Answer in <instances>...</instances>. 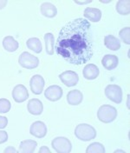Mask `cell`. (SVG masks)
I'll use <instances>...</instances> for the list:
<instances>
[{
  "label": "cell",
  "instance_id": "1",
  "mask_svg": "<svg viewBox=\"0 0 130 153\" xmlns=\"http://www.w3.org/2000/svg\"><path fill=\"white\" fill-rule=\"evenodd\" d=\"M90 28L89 21L82 18L68 22L56 39V53L71 65L88 63L94 53Z\"/></svg>",
  "mask_w": 130,
  "mask_h": 153
},
{
  "label": "cell",
  "instance_id": "2",
  "mask_svg": "<svg viewBox=\"0 0 130 153\" xmlns=\"http://www.w3.org/2000/svg\"><path fill=\"white\" fill-rule=\"evenodd\" d=\"M75 135L82 141H89L96 137V131L93 126L87 124H81L76 126Z\"/></svg>",
  "mask_w": 130,
  "mask_h": 153
},
{
  "label": "cell",
  "instance_id": "3",
  "mask_svg": "<svg viewBox=\"0 0 130 153\" xmlns=\"http://www.w3.org/2000/svg\"><path fill=\"white\" fill-rule=\"evenodd\" d=\"M97 117L101 122L109 124V123L113 122L116 118L117 111L114 107H113L111 105H104L99 108L98 112H97Z\"/></svg>",
  "mask_w": 130,
  "mask_h": 153
},
{
  "label": "cell",
  "instance_id": "4",
  "mask_svg": "<svg viewBox=\"0 0 130 153\" xmlns=\"http://www.w3.org/2000/svg\"><path fill=\"white\" fill-rule=\"evenodd\" d=\"M52 147L53 149L58 153H69L71 152L72 145L70 141L63 137H56L52 141Z\"/></svg>",
  "mask_w": 130,
  "mask_h": 153
},
{
  "label": "cell",
  "instance_id": "5",
  "mask_svg": "<svg viewBox=\"0 0 130 153\" xmlns=\"http://www.w3.org/2000/svg\"><path fill=\"white\" fill-rule=\"evenodd\" d=\"M19 65L26 69H35L39 64V60L37 57L33 56L29 52H23L18 58Z\"/></svg>",
  "mask_w": 130,
  "mask_h": 153
},
{
  "label": "cell",
  "instance_id": "6",
  "mask_svg": "<svg viewBox=\"0 0 130 153\" xmlns=\"http://www.w3.org/2000/svg\"><path fill=\"white\" fill-rule=\"evenodd\" d=\"M106 97L116 104H120L122 101V91L120 86L116 85H109L105 89Z\"/></svg>",
  "mask_w": 130,
  "mask_h": 153
},
{
  "label": "cell",
  "instance_id": "7",
  "mask_svg": "<svg viewBox=\"0 0 130 153\" xmlns=\"http://www.w3.org/2000/svg\"><path fill=\"white\" fill-rule=\"evenodd\" d=\"M59 78L65 85L68 87L75 86L78 83V80H79L78 75L72 71H67L63 72L62 74L59 75Z\"/></svg>",
  "mask_w": 130,
  "mask_h": 153
},
{
  "label": "cell",
  "instance_id": "8",
  "mask_svg": "<svg viewBox=\"0 0 130 153\" xmlns=\"http://www.w3.org/2000/svg\"><path fill=\"white\" fill-rule=\"evenodd\" d=\"M44 77L40 75H35L31 77L30 81V90L31 91L36 94L39 95L42 93L44 87Z\"/></svg>",
  "mask_w": 130,
  "mask_h": 153
},
{
  "label": "cell",
  "instance_id": "9",
  "mask_svg": "<svg viewBox=\"0 0 130 153\" xmlns=\"http://www.w3.org/2000/svg\"><path fill=\"white\" fill-rule=\"evenodd\" d=\"M44 96L47 99L55 102V101L59 100L63 97V90L58 85L49 86L44 91Z\"/></svg>",
  "mask_w": 130,
  "mask_h": 153
},
{
  "label": "cell",
  "instance_id": "10",
  "mask_svg": "<svg viewBox=\"0 0 130 153\" xmlns=\"http://www.w3.org/2000/svg\"><path fill=\"white\" fill-rule=\"evenodd\" d=\"M28 91L23 85H17L12 91V97L18 103L24 102L28 98Z\"/></svg>",
  "mask_w": 130,
  "mask_h": 153
},
{
  "label": "cell",
  "instance_id": "11",
  "mask_svg": "<svg viewBox=\"0 0 130 153\" xmlns=\"http://www.w3.org/2000/svg\"><path fill=\"white\" fill-rule=\"evenodd\" d=\"M30 132L31 135L37 137L38 138H42V137H45V135L47 134L46 125L44 123H43L41 121H37L31 124Z\"/></svg>",
  "mask_w": 130,
  "mask_h": 153
},
{
  "label": "cell",
  "instance_id": "12",
  "mask_svg": "<svg viewBox=\"0 0 130 153\" xmlns=\"http://www.w3.org/2000/svg\"><path fill=\"white\" fill-rule=\"evenodd\" d=\"M118 63H119L118 57L115 55L108 54L104 56L102 59V65L106 70H109V71L115 69L118 65Z\"/></svg>",
  "mask_w": 130,
  "mask_h": 153
},
{
  "label": "cell",
  "instance_id": "13",
  "mask_svg": "<svg viewBox=\"0 0 130 153\" xmlns=\"http://www.w3.org/2000/svg\"><path fill=\"white\" fill-rule=\"evenodd\" d=\"M99 73H100V71H99L98 67L95 65H93V64L87 65L84 67L83 71V76L86 79H89V80L95 79L97 76H99Z\"/></svg>",
  "mask_w": 130,
  "mask_h": 153
},
{
  "label": "cell",
  "instance_id": "14",
  "mask_svg": "<svg viewBox=\"0 0 130 153\" xmlns=\"http://www.w3.org/2000/svg\"><path fill=\"white\" fill-rule=\"evenodd\" d=\"M84 17L90 22H99L102 18V11L97 8L88 7L84 10Z\"/></svg>",
  "mask_w": 130,
  "mask_h": 153
},
{
  "label": "cell",
  "instance_id": "15",
  "mask_svg": "<svg viewBox=\"0 0 130 153\" xmlns=\"http://www.w3.org/2000/svg\"><path fill=\"white\" fill-rule=\"evenodd\" d=\"M83 99V93L78 90H73L70 91L67 95V101L69 105H78L82 103Z\"/></svg>",
  "mask_w": 130,
  "mask_h": 153
},
{
  "label": "cell",
  "instance_id": "16",
  "mask_svg": "<svg viewBox=\"0 0 130 153\" xmlns=\"http://www.w3.org/2000/svg\"><path fill=\"white\" fill-rule=\"evenodd\" d=\"M27 107H28L29 112L33 115H40L43 112V110H44V106H43L42 102L37 98L30 99L29 101Z\"/></svg>",
  "mask_w": 130,
  "mask_h": 153
},
{
  "label": "cell",
  "instance_id": "17",
  "mask_svg": "<svg viewBox=\"0 0 130 153\" xmlns=\"http://www.w3.org/2000/svg\"><path fill=\"white\" fill-rule=\"evenodd\" d=\"M40 10H41V13L47 18H54L57 14L56 7L51 3L45 2V3L42 4Z\"/></svg>",
  "mask_w": 130,
  "mask_h": 153
},
{
  "label": "cell",
  "instance_id": "18",
  "mask_svg": "<svg viewBox=\"0 0 130 153\" xmlns=\"http://www.w3.org/2000/svg\"><path fill=\"white\" fill-rule=\"evenodd\" d=\"M104 45L105 46L111 50V51H117L121 48V42L117 38L113 35H107L104 38Z\"/></svg>",
  "mask_w": 130,
  "mask_h": 153
},
{
  "label": "cell",
  "instance_id": "19",
  "mask_svg": "<svg viewBox=\"0 0 130 153\" xmlns=\"http://www.w3.org/2000/svg\"><path fill=\"white\" fill-rule=\"evenodd\" d=\"M37 143L33 140H24L21 142L19 146V152L22 153H32L37 148Z\"/></svg>",
  "mask_w": 130,
  "mask_h": 153
},
{
  "label": "cell",
  "instance_id": "20",
  "mask_svg": "<svg viewBox=\"0 0 130 153\" xmlns=\"http://www.w3.org/2000/svg\"><path fill=\"white\" fill-rule=\"evenodd\" d=\"M3 46L7 51L13 52V51H17V49L18 48V43L11 36H8V37H5L4 38Z\"/></svg>",
  "mask_w": 130,
  "mask_h": 153
},
{
  "label": "cell",
  "instance_id": "21",
  "mask_svg": "<svg viewBox=\"0 0 130 153\" xmlns=\"http://www.w3.org/2000/svg\"><path fill=\"white\" fill-rule=\"evenodd\" d=\"M44 41L46 45V52L49 55L54 54L55 49V38L52 33H46L44 35Z\"/></svg>",
  "mask_w": 130,
  "mask_h": 153
},
{
  "label": "cell",
  "instance_id": "22",
  "mask_svg": "<svg viewBox=\"0 0 130 153\" xmlns=\"http://www.w3.org/2000/svg\"><path fill=\"white\" fill-rule=\"evenodd\" d=\"M26 45H27L29 49L35 51L36 53H40L42 51V50H43L42 43L37 38H31L28 39V41L26 42Z\"/></svg>",
  "mask_w": 130,
  "mask_h": 153
},
{
  "label": "cell",
  "instance_id": "23",
  "mask_svg": "<svg viewBox=\"0 0 130 153\" xmlns=\"http://www.w3.org/2000/svg\"><path fill=\"white\" fill-rule=\"evenodd\" d=\"M116 10L121 15L129 14V0H120L116 4Z\"/></svg>",
  "mask_w": 130,
  "mask_h": 153
},
{
  "label": "cell",
  "instance_id": "24",
  "mask_svg": "<svg viewBox=\"0 0 130 153\" xmlns=\"http://www.w3.org/2000/svg\"><path fill=\"white\" fill-rule=\"evenodd\" d=\"M87 153H105V148L102 145V143H93L90 145L88 146L87 150H86Z\"/></svg>",
  "mask_w": 130,
  "mask_h": 153
},
{
  "label": "cell",
  "instance_id": "25",
  "mask_svg": "<svg viewBox=\"0 0 130 153\" xmlns=\"http://www.w3.org/2000/svg\"><path fill=\"white\" fill-rule=\"evenodd\" d=\"M129 32H130V28L129 27H125L122 30H121L119 35H120V38H121V40L127 44V45H129L130 44V39H129Z\"/></svg>",
  "mask_w": 130,
  "mask_h": 153
},
{
  "label": "cell",
  "instance_id": "26",
  "mask_svg": "<svg viewBox=\"0 0 130 153\" xmlns=\"http://www.w3.org/2000/svg\"><path fill=\"white\" fill-rule=\"evenodd\" d=\"M10 109V102L5 98L0 99V112L7 113Z\"/></svg>",
  "mask_w": 130,
  "mask_h": 153
},
{
  "label": "cell",
  "instance_id": "27",
  "mask_svg": "<svg viewBox=\"0 0 130 153\" xmlns=\"http://www.w3.org/2000/svg\"><path fill=\"white\" fill-rule=\"evenodd\" d=\"M8 139L7 132L4 131H0V143H5Z\"/></svg>",
  "mask_w": 130,
  "mask_h": 153
},
{
  "label": "cell",
  "instance_id": "28",
  "mask_svg": "<svg viewBox=\"0 0 130 153\" xmlns=\"http://www.w3.org/2000/svg\"><path fill=\"white\" fill-rule=\"evenodd\" d=\"M8 124V119L5 117H1L0 116V129H4L7 126Z\"/></svg>",
  "mask_w": 130,
  "mask_h": 153
},
{
  "label": "cell",
  "instance_id": "29",
  "mask_svg": "<svg viewBox=\"0 0 130 153\" xmlns=\"http://www.w3.org/2000/svg\"><path fill=\"white\" fill-rule=\"evenodd\" d=\"M10 152H12V153H17V150L15 149V148H13V147H8V148H6L5 150H4V153H10Z\"/></svg>",
  "mask_w": 130,
  "mask_h": 153
},
{
  "label": "cell",
  "instance_id": "30",
  "mask_svg": "<svg viewBox=\"0 0 130 153\" xmlns=\"http://www.w3.org/2000/svg\"><path fill=\"white\" fill-rule=\"evenodd\" d=\"M39 153H50V151L49 150V148H47L46 146H43L42 148H40Z\"/></svg>",
  "mask_w": 130,
  "mask_h": 153
},
{
  "label": "cell",
  "instance_id": "31",
  "mask_svg": "<svg viewBox=\"0 0 130 153\" xmlns=\"http://www.w3.org/2000/svg\"><path fill=\"white\" fill-rule=\"evenodd\" d=\"M6 4H7V1L6 0H0V10L3 9Z\"/></svg>",
  "mask_w": 130,
  "mask_h": 153
},
{
  "label": "cell",
  "instance_id": "32",
  "mask_svg": "<svg viewBox=\"0 0 130 153\" xmlns=\"http://www.w3.org/2000/svg\"><path fill=\"white\" fill-rule=\"evenodd\" d=\"M92 0H89V1H87V2H78V1H75V3L76 4H89V3H91Z\"/></svg>",
  "mask_w": 130,
  "mask_h": 153
},
{
  "label": "cell",
  "instance_id": "33",
  "mask_svg": "<svg viewBox=\"0 0 130 153\" xmlns=\"http://www.w3.org/2000/svg\"><path fill=\"white\" fill-rule=\"evenodd\" d=\"M114 152H123V153H125V152H124V151H121V150H117V151H115Z\"/></svg>",
  "mask_w": 130,
  "mask_h": 153
}]
</instances>
